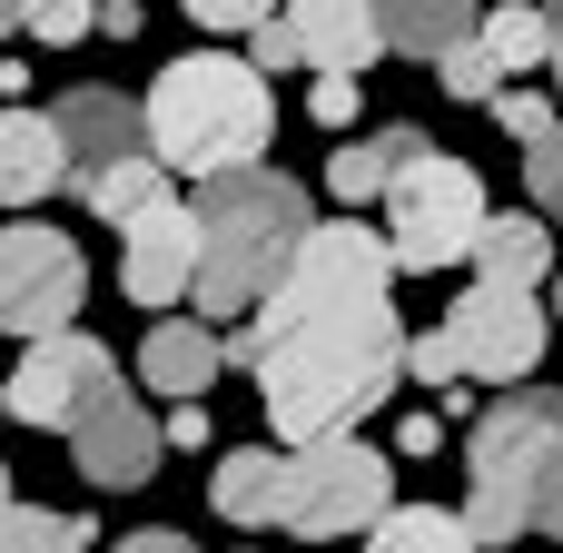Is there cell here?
Returning <instances> with one entry per match:
<instances>
[{
    "label": "cell",
    "instance_id": "cell-5",
    "mask_svg": "<svg viewBox=\"0 0 563 553\" xmlns=\"http://www.w3.org/2000/svg\"><path fill=\"white\" fill-rule=\"evenodd\" d=\"M386 287H396L386 237L356 228V218H317V228L297 237V257L277 267V287L238 317V336H218V366H257L277 336H297V327H317V317H346V307H376Z\"/></svg>",
    "mask_w": 563,
    "mask_h": 553
},
{
    "label": "cell",
    "instance_id": "cell-7",
    "mask_svg": "<svg viewBox=\"0 0 563 553\" xmlns=\"http://www.w3.org/2000/svg\"><path fill=\"white\" fill-rule=\"evenodd\" d=\"M396 505V455L366 445V435H317L287 455V495H277V524L307 534V544H336V534H366L376 515Z\"/></svg>",
    "mask_w": 563,
    "mask_h": 553
},
{
    "label": "cell",
    "instance_id": "cell-14",
    "mask_svg": "<svg viewBox=\"0 0 563 553\" xmlns=\"http://www.w3.org/2000/svg\"><path fill=\"white\" fill-rule=\"evenodd\" d=\"M49 129H59V148H69V168H109V158H148V139H139V99H119V89H59L49 99Z\"/></svg>",
    "mask_w": 563,
    "mask_h": 553
},
{
    "label": "cell",
    "instance_id": "cell-28",
    "mask_svg": "<svg viewBox=\"0 0 563 553\" xmlns=\"http://www.w3.org/2000/svg\"><path fill=\"white\" fill-rule=\"evenodd\" d=\"M495 119H505V139L525 148V139H544V129H554L563 109L544 99V89H495Z\"/></svg>",
    "mask_w": 563,
    "mask_h": 553
},
{
    "label": "cell",
    "instance_id": "cell-3",
    "mask_svg": "<svg viewBox=\"0 0 563 553\" xmlns=\"http://www.w3.org/2000/svg\"><path fill=\"white\" fill-rule=\"evenodd\" d=\"M465 534L475 544H563V386H515L465 435Z\"/></svg>",
    "mask_w": 563,
    "mask_h": 553
},
{
    "label": "cell",
    "instance_id": "cell-32",
    "mask_svg": "<svg viewBox=\"0 0 563 553\" xmlns=\"http://www.w3.org/2000/svg\"><path fill=\"white\" fill-rule=\"evenodd\" d=\"M218 425H208V406H168V425H158V445H178V455H198Z\"/></svg>",
    "mask_w": 563,
    "mask_h": 553
},
{
    "label": "cell",
    "instance_id": "cell-23",
    "mask_svg": "<svg viewBox=\"0 0 563 553\" xmlns=\"http://www.w3.org/2000/svg\"><path fill=\"white\" fill-rule=\"evenodd\" d=\"M366 553H485L465 534V515H445V505H386L376 524H366Z\"/></svg>",
    "mask_w": 563,
    "mask_h": 553
},
{
    "label": "cell",
    "instance_id": "cell-1",
    "mask_svg": "<svg viewBox=\"0 0 563 553\" xmlns=\"http://www.w3.org/2000/svg\"><path fill=\"white\" fill-rule=\"evenodd\" d=\"M247 376H257L267 425H277L287 445L356 435V425L396 396V376H406V327H396V307L376 297V307H346V317H317V327L277 336Z\"/></svg>",
    "mask_w": 563,
    "mask_h": 553
},
{
    "label": "cell",
    "instance_id": "cell-19",
    "mask_svg": "<svg viewBox=\"0 0 563 553\" xmlns=\"http://www.w3.org/2000/svg\"><path fill=\"white\" fill-rule=\"evenodd\" d=\"M366 10H376V40L406 59H445L455 40H475V0H366Z\"/></svg>",
    "mask_w": 563,
    "mask_h": 553
},
{
    "label": "cell",
    "instance_id": "cell-22",
    "mask_svg": "<svg viewBox=\"0 0 563 553\" xmlns=\"http://www.w3.org/2000/svg\"><path fill=\"white\" fill-rule=\"evenodd\" d=\"M69 178H79V208L109 218V228H129L139 208L168 198V168H158V158H109V168H69Z\"/></svg>",
    "mask_w": 563,
    "mask_h": 553
},
{
    "label": "cell",
    "instance_id": "cell-17",
    "mask_svg": "<svg viewBox=\"0 0 563 553\" xmlns=\"http://www.w3.org/2000/svg\"><path fill=\"white\" fill-rule=\"evenodd\" d=\"M485 287H544L554 277V228L534 218V208H515V218H495L485 208V228H475V257H465Z\"/></svg>",
    "mask_w": 563,
    "mask_h": 553
},
{
    "label": "cell",
    "instance_id": "cell-13",
    "mask_svg": "<svg viewBox=\"0 0 563 553\" xmlns=\"http://www.w3.org/2000/svg\"><path fill=\"white\" fill-rule=\"evenodd\" d=\"M277 20L297 40V69H317V79H356L366 59H386L366 0H277Z\"/></svg>",
    "mask_w": 563,
    "mask_h": 553
},
{
    "label": "cell",
    "instance_id": "cell-24",
    "mask_svg": "<svg viewBox=\"0 0 563 553\" xmlns=\"http://www.w3.org/2000/svg\"><path fill=\"white\" fill-rule=\"evenodd\" d=\"M0 553H89V515H49V505H0Z\"/></svg>",
    "mask_w": 563,
    "mask_h": 553
},
{
    "label": "cell",
    "instance_id": "cell-20",
    "mask_svg": "<svg viewBox=\"0 0 563 553\" xmlns=\"http://www.w3.org/2000/svg\"><path fill=\"white\" fill-rule=\"evenodd\" d=\"M475 49H485L505 79H515V69H544V59H554V20H544V0H485Z\"/></svg>",
    "mask_w": 563,
    "mask_h": 553
},
{
    "label": "cell",
    "instance_id": "cell-27",
    "mask_svg": "<svg viewBox=\"0 0 563 553\" xmlns=\"http://www.w3.org/2000/svg\"><path fill=\"white\" fill-rule=\"evenodd\" d=\"M89 20H99V0H20V30L30 40H59V49L89 40Z\"/></svg>",
    "mask_w": 563,
    "mask_h": 553
},
{
    "label": "cell",
    "instance_id": "cell-31",
    "mask_svg": "<svg viewBox=\"0 0 563 553\" xmlns=\"http://www.w3.org/2000/svg\"><path fill=\"white\" fill-rule=\"evenodd\" d=\"M247 69H257V79H267V69H297V40H287V20H277V10L247 30Z\"/></svg>",
    "mask_w": 563,
    "mask_h": 553
},
{
    "label": "cell",
    "instance_id": "cell-11",
    "mask_svg": "<svg viewBox=\"0 0 563 553\" xmlns=\"http://www.w3.org/2000/svg\"><path fill=\"white\" fill-rule=\"evenodd\" d=\"M69 465L99 485V495H129V485H148L158 475V416L109 376L89 406H79V425H69Z\"/></svg>",
    "mask_w": 563,
    "mask_h": 553
},
{
    "label": "cell",
    "instance_id": "cell-37",
    "mask_svg": "<svg viewBox=\"0 0 563 553\" xmlns=\"http://www.w3.org/2000/svg\"><path fill=\"white\" fill-rule=\"evenodd\" d=\"M10 30H20V0H0V40H10Z\"/></svg>",
    "mask_w": 563,
    "mask_h": 553
},
{
    "label": "cell",
    "instance_id": "cell-18",
    "mask_svg": "<svg viewBox=\"0 0 563 553\" xmlns=\"http://www.w3.org/2000/svg\"><path fill=\"white\" fill-rule=\"evenodd\" d=\"M277 495H287V455H277V445H238V455H218V475H208V505H218L228 524H277Z\"/></svg>",
    "mask_w": 563,
    "mask_h": 553
},
{
    "label": "cell",
    "instance_id": "cell-33",
    "mask_svg": "<svg viewBox=\"0 0 563 553\" xmlns=\"http://www.w3.org/2000/svg\"><path fill=\"white\" fill-rule=\"evenodd\" d=\"M89 30H99V40H139V30H148V10H139V0H99V20H89Z\"/></svg>",
    "mask_w": 563,
    "mask_h": 553
},
{
    "label": "cell",
    "instance_id": "cell-29",
    "mask_svg": "<svg viewBox=\"0 0 563 553\" xmlns=\"http://www.w3.org/2000/svg\"><path fill=\"white\" fill-rule=\"evenodd\" d=\"M178 10H188L198 30H218V40H247V30H257L277 0H178Z\"/></svg>",
    "mask_w": 563,
    "mask_h": 553
},
{
    "label": "cell",
    "instance_id": "cell-38",
    "mask_svg": "<svg viewBox=\"0 0 563 553\" xmlns=\"http://www.w3.org/2000/svg\"><path fill=\"white\" fill-rule=\"evenodd\" d=\"M544 317H554V327H563V277H554V307H544Z\"/></svg>",
    "mask_w": 563,
    "mask_h": 553
},
{
    "label": "cell",
    "instance_id": "cell-26",
    "mask_svg": "<svg viewBox=\"0 0 563 553\" xmlns=\"http://www.w3.org/2000/svg\"><path fill=\"white\" fill-rule=\"evenodd\" d=\"M435 89H445V99H495V89H505V69H495L475 40H455V49L435 59Z\"/></svg>",
    "mask_w": 563,
    "mask_h": 553
},
{
    "label": "cell",
    "instance_id": "cell-35",
    "mask_svg": "<svg viewBox=\"0 0 563 553\" xmlns=\"http://www.w3.org/2000/svg\"><path fill=\"white\" fill-rule=\"evenodd\" d=\"M119 553H198V544H188V534H168V524H139Z\"/></svg>",
    "mask_w": 563,
    "mask_h": 553
},
{
    "label": "cell",
    "instance_id": "cell-15",
    "mask_svg": "<svg viewBox=\"0 0 563 553\" xmlns=\"http://www.w3.org/2000/svg\"><path fill=\"white\" fill-rule=\"evenodd\" d=\"M59 178H69V148L49 109H0V208H40Z\"/></svg>",
    "mask_w": 563,
    "mask_h": 553
},
{
    "label": "cell",
    "instance_id": "cell-9",
    "mask_svg": "<svg viewBox=\"0 0 563 553\" xmlns=\"http://www.w3.org/2000/svg\"><path fill=\"white\" fill-rule=\"evenodd\" d=\"M544 327H554V317H544L534 287H485V277H475V287L445 307L435 336H445V356H455V386H465V376H475V386H525V376L544 366Z\"/></svg>",
    "mask_w": 563,
    "mask_h": 553
},
{
    "label": "cell",
    "instance_id": "cell-12",
    "mask_svg": "<svg viewBox=\"0 0 563 553\" xmlns=\"http://www.w3.org/2000/svg\"><path fill=\"white\" fill-rule=\"evenodd\" d=\"M188 277H198V228H188V208H178V198L139 208V218H129V247H119V287H129V307L168 317V307L188 297Z\"/></svg>",
    "mask_w": 563,
    "mask_h": 553
},
{
    "label": "cell",
    "instance_id": "cell-2",
    "mask_svg": "<svg viewBox=\"0 0 563 553\" xmlns=\"http://www.w3.org/2000/svg\"><path fill=\"white\" fill-rule=\"evenodd\" d=\"M139 139L168 178H228L257 168L277 139V89L238 59V49H188L158 69V89L139 99Z\"/></svg>",
    "mask_w": 563,
    "mask_h": 553
},
{
    "label": "cell",
    "instance_id": "cell-8",
    "mask_svg": "<svg viewBox=\"0 0 563 553\" xmlns=\"http://www.w3.org/2000/svg\"><path fill=\"white\" fill-rule=\"evenodd\" d=\"M79 307H89V257H79V237L69 228H49V218H10L0 228V336H59V327H79Z\"/></svg>",
    "mask_w": 563,
    "mask_h": 553
},
{
    "label": "cell",
    "instance_id": "cell-25",
    "mask_svg": "<svg viewBox=\"0 0 563 553\" xmlns=\"http://www.w3.org/2000/svg\"><path fill=\"white\" fill-rule=\"evenodd\" d=\"M525 188H534V218L563 228V119L544 129V139H525Z\"/></svg>",
    "mask_w": 563,
    "mask_h": 553
},
{
    "label": "cell",
    "instance_id": "cell-34",
    "mask_svg": "<svg viewBox=\"0 0 563 553\" xmlns=\"http://www.w3.org/2000/svg\"><path fill=\"white\" fill-rule=\"evenodd\" d=\"M445 445V416H396V455H435Z\"/></svg>",
    "mask_w": 563,
    "mask_h": 553
},
{
    "label": "cell",
    "instance_id": "cell-16",
    "mask_svg": "<svg viewBox=\"0 0 563 553\" xmlns=\"http://www.w3.org/2000/svg\"><path fill=\"white\" fill-rule=\"evenodd\" d=\"M208 376H218V336H208L198 317H148L139 386H148V396H178V406H198V396H208Z\"/></svg>",
    "mask_w": 563,
    "mask_h": 553
},
{
    "label": "cell",
    "instance_id": "cell-21",
    "mask_svg": "<svg viewBox=\"0 0 563 553\" xmlns=\"http://www.w3.org/2000/svg\"><path fill=\"white\" fill-rule=\"evenodd\" d=\"M416 148H426V129H406V119H396V129H366V139H346V148L327 158V178H336V198H386V178H396Z\"/></svg>",
    "mask_w": 563,
    "mask_h": 553
},
{
    "label": "cell",
    "instance_id": "cell-6",
    "mask_svg": "<svg viewBox=\"0 0 563 553\" xmlns=\"http://www.w3.org/2000/svg\"><path fill=\"white\" fill-rule=\"evenodd\" d=\"M475 228H485V178H475V158H455V148H416L396 178H386V267L396 277H445V267H465L475 257Z\"/></svg>",
    "mask_w": 563,
    "mask_h": 553
},
{
    "label": "cell",
    "instance_id": "cell-4",
    "mask_svg": "<svg viewBox=\"0 0 563 553\" xmlns=\"http://www.w3.org/2000/svg\"><path fill=\"white\" fill-rule=\"evenodd\" d=\"M188 228H198V277H188V297H198L208 317H247V307L277 287V267L297 257V237L317 228V208H307V188H297L287 168L257 158V168L198 178Z\"/></svg>",
    "mask_w": 563,
    "mask_h": 553
},
{
    "label": "cell",
    "instance_id": "cell-10",
    "mask_svg": "<svg viewBox=\"0 0 563 553\" xmlns=\"http://www.w3.org/2000/svg\"><path fill=\"white\" fill-rule=\"evenodd\" d=\"M119 376V356L89 336V327H59V336H30V356H20V376L0 386V416H20V425H40V435H69L79 425V406L99 396Z\"/></svg>",
    "mask_w": 563,
    "mask_h": 553
},
{
    "label": "cell",
    "instance_id": "cell-39",
    "mask_svg": "<svg viewBox=\"0 0 563 553\" xmlns=\"http://www.w3.org/2000/svg\"><path fill=\"white\" fill-rule=\"evenodd\" d=\"M0 505H20V495H10V465H0Z\"/></svg>",
    "mask_w": 563,
    "mask_h": 553
},
{
    "label": "cell",
    "instance_id": "cell-30",
    "mask_svg": "<svg viewBox=\"0 0 563 553\" xmlns=\"http://www.w3.org/2000/svg\"><path fill=\"white\" fill-rule=\"evenodd\" d=\"M307 109H317V129H336V139H346V129H356V109H366V89H356V79H317V89H307Z\"/></svg>",
    "mask_w": 563,
    "mask_h": 553
},
{
    "label": "cell",
    "instance_id": "cell-36",
    "mask_svg": "<svg viewBox=\"0 0 563 553\" xmlns=\"http://www.w3.org/2000/svg\"><path fill=\"white\" fill-rule=\"evenodd\" d=\"M544 20H554V59H544V69H554V99H563V0L544 10Z\"/></svg>",
    "mask_w": 563,
    "mask_h": 553
}]
</instances>
